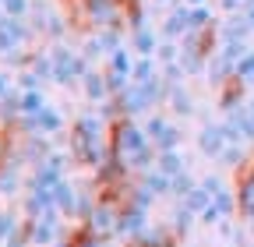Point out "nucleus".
Listing matches in <instances>:
<instances>
[{
	"mask_svg": "<svg viewBox=\"0 0 254 247\" xmlns=\"http://www.w3.org/2000/svg\"><path fill=\"white\" fill-rule=\"evenodd\" d=\"M148 134H152V138H155L159 145H163V148H173V145H177V131H173V124L159 120V117H155V120L148 124Z\"/></svg>",
	"mask_w": 254,
	"mask_h": 247,
	"instance_id": "7ed1b4c3",
	"label": "nucleus"
},
{
	"mask_svg": "<svg viewBox=\"0 0 254 247\" xmlns=\"http://www.w3.org/2000/svg\"><path fill=\"white\" fill-rule=\"evenodd\" d=\"M163 32H166L170 39H177V36H187V32H190V7H177V11L166 18Z\"/></svg>",
	"mask_w": 254,
	"mask_h": 247,
	"instance_id": "f03ea898",
	"label": "nucleus"
},
{
	"mask_svg": "<svg viewBox=\"0 0 254 247\" xmlns=\"http://www.w3.org/2000/svg\"><path fill=\"white\" fill-rule=\"evenodd\" d=\"M159 170H163V173H177V170H180V156H173V152H166V156L159 159Z\"/></svg>",
	"mask_w": 254,
	"mask_h": 247,
	"instance_id": "39448f33",
	"label": "nucleus"
},
{
	"mask_svg": "<svg viewBox=\"0 0 254 247\" xmlns=\"http://www.w3.org/2000/svg\"><path fill=\"white\" fill-rule=\"evenodd\" d=\"M159 4H170V0H159Z\"/></svg>",
	"mask_w": 254,
	"mask_h": 247,
	"instance_id": "0eeeda50",
	"label": "nucleus"
},
{
	"mask_svg": "<svg viewBox=\"0 0 254 247\" xmlns=\"http://www.w3.org/2000/svg\"><path fill=\"white\" fill-rule=\"evenodd\" d=\"M134 50H138V57H152L159 50L155 32H148V28H134Z\"/></svg>",
	"mask_w": 254,
	"mask_h": 247,
	"instance_id": "20e7f679",
	"label": "nucleus"
},
{
	"mask_svg": "<svg viewBox=\"0 0 254 247\" xmlns=\"http://www.w3.org/2000/svg\"><path fill=\"white\" fill-rule=\"evenodd\" d=\"M187 4H190V7H201V4H205V0H187Z\"/></svg>",
	"mask_w": 254,
	"mask_h": 247,
	"instance_id": "423d86ee",
	"label": "nucleus"
},
{
	"mask_svg": "<svg viewBox=\"0 0 254 247\" xmlns=\"http://www.w3.org/2000/svg\"><path fill=\"white\" fill-rule=\"evenodd\" d=\"M110 152L124 163V166H131V163H145L148 159V138L145 131L134 127V120H117L113 127H110Z\"/></svg>",
	"mask_w": 254,
	"mask_h": 247,
	"instance_id": "f257e3e1",
	"label": "nucleus"
}]
</instances>
